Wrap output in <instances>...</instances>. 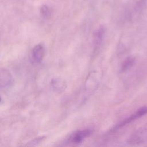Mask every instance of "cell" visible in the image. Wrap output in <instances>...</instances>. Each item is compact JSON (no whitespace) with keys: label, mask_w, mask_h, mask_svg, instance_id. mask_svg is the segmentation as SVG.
I'll return each mask as SVG.
<instances>
[{"label":"cell","mask_w":147,"mask_h":147,"mask_svg":"<svg viewBox=\"0 0 147 147\" xmlns=\"http://www.w3.org/2000/svg\"><path fill=\"white\" fill-rule=\"evenodd\" d=\"M13 77L6 68H1L0 72V87L1 90H7L13 84Z\"/></svg>","instance_id":"obj_3"},{"label":"cell","mask_w":147,"mask_h":147,"mask_svg":"<svg viewBox=\"0 0 147 147\" xmlns=\"http://www.w3.org/2000/svg\"><path fill=\"white\" fill-rule=\"evenodd\" d=\"M146 114H147V106H144V107H142L139 109L138 110H137L135 113L132 114L129 117L125 118L121 123L118 124L113 129L114 130L119 129V128H121V127L128 125L129 123L132 122L133 121L141 118V117H142Z\"/></svg>","instance_id":"obj_2"},{"label":"cell","mask_w":147,"mask_h":147,"mask_svg":"<svg viewBox=\"0 0 147 147\" xmlns=\"http://www.w3.org/2000/svg\"><path fill=\"white\" fill-rule=\"evenodd\" d=\"M52 90L56 92H62L66 88V83L62 78H54L52 79L50 82Z\"/></svg>","instance_id":"obj_6"},{"label":"cell","mask_w":147,"mask_h":147,"mask_svg":"<svg viewBox=\"0 0 147 147\" xmlns=\"http://www.w3.org/2000/svg\"><path fill=\"white\" fill-rule=\"evenodd\" d=\"M93 130L91 129H85L75 131L71 134L68 138V142L69 144L77 145L83 141L86 138L90 136Z\"/></svg>","instance_id":"obj_1"},{"label":"cell","mask_w":147,"mask_h":147,"mask_svg":"<svg viewBox=\"0 0 147 147\" xmlns=\"http://www.w3.org/2000/svg\"><path fill=\"white\" fill-rule=\"evenodd\" d=\"M105 33V28L103 26H99L94 32V50L98 51L103 41Z\"/></svg>","instance_id":"obj_5"},{"label":"cell","mask_w":147,"mask_h":147,"mask_svg":"<svg viewBox=\"0 0 147 147\" xmlns=\"http://www.w3.org/2000/svg\"><path fill=\"white\" fill-rule=\"evenodd\" d=\"M134 63V59L131 57H129L122 63L121 65V69L122 71L124 72L130 68Z\"/></svg>","instance_id":"obj_7"},{"label":"cell","mask_w":147,"mask_h":147,"mask_svg":"<svg viewBox=\"0 0 147 147\" xmlns=\"http://www.w3.org/2000/svg\"><path fill=\"white\" fill-rule=\"evenodd\" d=\"M45 54V49L43 45L41 44L35 45L32 50V60L34 63H40L43 59Z\"/></svg>","instance_id":"obj_4"},{"label":"cell","mask_w":147,"mask_h":147,"mask_svg":"<svg viewBox=\"0 0 147 147\" xmlns=\"http://www.w3.org/2000/svg\"><path fill=\"white\" fill-rule=\"evenodd\" d=\"M40 11L42 16L46 18H50L52 15V11L50 8L47 5H43L41 7Z\"/></svg>","instance_id":"obj_8"},{"label":"cell","mask_w":147,"mask_h":147,"mask_svg":"<svg viewBox=\"0 0 147 147\" xmlns=\"http://www.w3.org/2000/svg\"><path fill=\"white\" fill-rule=\"evenodd\" d=\"M45 138V137H37V138H34L33 140H31L30 141L28 142L27 144H26V146H36L37 145H38V144H40V142H41Z\"/></svg>","instance_id":"obj_10"},{"label":"cell","mask_w":147,"mask_h":147,"mask_svg":"<svg viewBox=\"0 0 147 147\" xmlns=\"http://www.w3.org/2000/svg\"><path fill=\"white\" fill-rule=\"evenodd\" d=\"M147 5V0H138L136 4L135 9L140 11L142 10Z\"/></svg>","instance_id":"obj_9"}]
</instances>
